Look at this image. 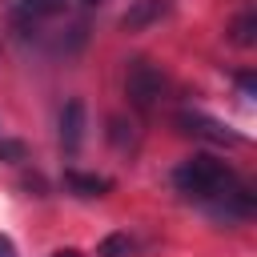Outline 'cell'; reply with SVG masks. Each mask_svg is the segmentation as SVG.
<instances>
[{
	"label": "cell",
	"mask_w": 257,
	"mask_h": 257,
	"mask_svg": "<svg viewBox=\"0 0 257 257\" xmlns=\"http://www.w3.org/2000/svg\"><path fill=\"white\" fill-rule=\"evenodd\" d=\"M169 8H173L169 0H133L128 12L120 16V28H124V32H141V28L157 24V20H165Z\"/></svg>",
	"instance_id": "obj_4"
},
{
	"label": "cell",
	"mask_w": 257,
	"mask_h": 257,
	"mask_svg": "<svg viewBox=\"0 0 257 257\" xmlns=\"http://www.w3.org/2000/svg\"><path fill=\"white\" fill-rule=\"evenodd\" d=\"M0 257H16V245H12L8 233H0Z\"/></svg>",
	"instance_id": "obj_13"
},
{
	"label": "cell",
	"mask_w": 257,
	"mask_h": 257,
	"mask_svg": "<svg viewBox=\"0 0 257 257\" xmlns=\"http://www.w3.org/2000/svg\"><path fill=\"white\" fill-rule=\"evenodd\" d=\"M52 257H84V253H80V249H56Z\"/></svg>",
	"instance_id": "obj_14"
},
{
	"label": "cell",
	"mask_w": 257,
	"mask_h": 257,
	"mask_svg": "<svg viewBox=\"0 0 257 257\" xmlns=\"http://www.w3.org/2000/svg\"><path fill=\"white\" fill-rule=\"evenodd\" d=\"M80 137H84V100H68L64 112H60V145H64V153H76Z\"/></svg>",
	"instance_id": "obj_5"
},
{
	"label": "cell",
	"mask_w": 257,
	"mask_h": 257,
	"mask_svg": "<svg viewBox=\"0 0 257 257\" xmlns=\"http://www.w3.org/2000/svg\"><path fill=\"white\" fill-rule=\"evenodd\" d=\"M237 88H241L245 96H253V92H257V76H253V72H241V76H237Z\"/></svg>",
	"instance_id": "obj_12"
},
{
	"label": "cell",
	"mask_w": 257,
	"mask_h": 257,
	"mask_svg": "<svg viewBox=\"0 0 257 257\" xmlns=\"http://www.w3.org/2000/svg\"><path fill=\"white\" fill-rule=\"evenodd\" d=\"M80 4H100V0H80Z\"/></svg>",
	"instance_id": "obj_15"
},
{
	"label": "cell",
	"mask_w": 257,
	"mask_h": 257,
	"mask_svg": "<svg viewBox=\"0 0 257 257\" xmlns=\"http://www.w3.org/2000/svg\"><path fill=\"white\" fill-rule=\"evenodd\" d=\"M128 249H133V241H128L124 233H108V237L96 245V257H128Z\"/></svg>",
	"instance_id": "obj_9"
},
{
	"label": "cell",
	"mask_w": 257,
	"mask_h": 257,
	"mask_svg": "<svg viewBox=\"0 0 257 257\" xmlns=\"http://www.w3.org/2000/svg\"><path fill=\"white\" fill-rule=\"evenodd\" d=\"M124 128H128V124H124L120 116H112V120H108V137H112V145H120V149L137 141V133H124Z\"/></svg>",
	"instance_id": "obj_11"
},
{
	"label": "cell",
	"mask_w": 257,
	"mask_h": 257,
	"mask_svg": "<svg viewBox=\"0 0 257 257\" xmlns=\"http://www.w3.org/2000/svg\"><path fill=\"white\" fill-rule=\"evenodd\" d=\"M28 157V145L24 141H0V161L4 165H20Z\"/></svg>",
	"instance_id": "obj_10"
},
{
	"label": "cell",
	"mask_w": 257,
	"mask_h": 257,
	"mask_svg": "<svg viewBox=\"0 0 257 257\" xmlns=\"http://www.w3.org/2000/svg\"><path fill=\"white\" fill-rule=\"evenodd\" d=\"M173 181H177V189H181V193H189V197H201V201H217L225 189H233V185H237L233 169H229L225 161L209 157V153L181 161V169L173 173Z\"/></svg>",
	"instance_id": "obj_1"
},
{
	"label": "cell",
	"mask_w": 257,
	"mask_h": 257,
	"mask_svg": "<svg viewBox=\"0 0 257 257\" xmlns=\"http://www.w3.org/2000/svg\"><path fill=\"white\" fill-rule=\"evenodd\" d=\"M229 40L241 44V48H249V44L257 40V12H253V8H245V12L229 24Z\"/></svg>",
	"instance_id": "obj_8"
},
{
	"label": "cell",
	"mask_w": 257,
	"mask_h": 257,
	"mask_svg": "<svg viewBox=\"0 0 257 257\" xmlns=\"http://www.w3.org/2000/svg\"><path fill=\"white\" fill-rule=\"evenodd\" d=\"M124 96H128V104L141 112V116H149L157 104H161V96H165V76H161V68L157 64H149V60H128V68H124Z\"/></svg>",
	"instance_id": "obj_2"
},
{
	"label": "cell",
	"mask_w": 257,
	"mask_h": 257,
	"mask_svg": "<svg viewBox=\"0 0 257 257\" xmlns=\"http://www.w3.org/2000/svg\"><path fill=\"white\" fill-rule=\"evenodd\" d=\"M64 185H68L72 193H80V197H104V193L112 189V181H108V177H96V173H76V169H68V173H64Z\"/></svg>",
	"instance_id": "obj_7"
},
{
	"label": "cell",
	"mask_w": 257,
	"mask_h": 257,
	"mask_svg": "<svg viewBox=\"0 0 257 257\" xmlns=\"http://www.w3.org/2000/svg\"><path fill=\"white\" fill-rule=\"evenodd\" d=\"M12 12H16L20 24H36V20H44V16L64 12V0H12Z\"/></svg>",
	"instance_id": "obj_6"
},
{
	"label": "cell",
	"mask_w": 257,
	"mask_h": 257,
	"mask_svg": "<svg viewBox=\"0 0 257 257\" xmlns=\"http://www.w3.org/2000/svg\"><path fill=\"white\" fill-rule=\"evenodd\" d=\"M177 128L189 133V137H201V141H209V145H245L241 133H233L229 124H221V120H213V116H205V112H193V108L177 112Z\"/></svg>",
	"instance_id": "obj_3"
}]
</instances>
